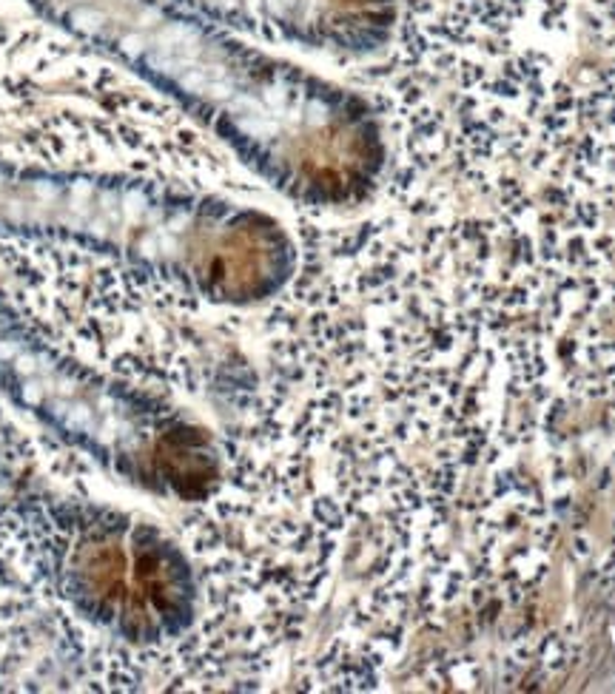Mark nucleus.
Listing matches in <instances>:
<instances>
[{
	"instance_id": "obj_1",
	"label": "nucleus",
	"mask_w": 615,
	"mask_h": 694,
	"mask_svg": "<svg viewBox=\"0 0 615 694\" xmlns=\"http://www.w3.org/2000/svg\"><path fill=\"white\" fill-rule=\"evenodd\" d=\"M77 34L168 97L254 179L305 213L371 202L388 134L362 88L291 63L166 0H37Z\"/></svg>"
},
{
	"instance_id": "obj_2",
	"label": "nucleus",
	"mask_w": 615,
	"mask_h": 694,
	"mask_svg": "<svg viewBox=\"0 0 615 694\" xmlns=\"http://www.w3.org/2000/svg\"><path fill=\"white\" fill-rule=\"evenodd\" d=\"M245 194L123 171L0 165V231L74 242L183 288L219 310H254L291 284L299 239Z\"/></svg>"
},
{
	"instance_id": "obj_3",
	"label": "nucleus",
	"mask_w": 615,
	"mask_h": 694,
	"mask_svg": "<svg viewBox=\"0 0 615 694\" xmlns=\"http://www.w3.org/2000/svg\"><path fill=\"white\" fill-rule=\"evenodd\" d=\"M0 165L259 191L168 97L46 17H0Z\"/></svg>"
},
{
	"instance_id": "obj_4",
	"label": "nucleus",
	"mask_w": 615,
	"mask_h": 694,
	"mask_svg": "<svg viewBox=\"0 0 615 694\" xmlns=\"http://www.w3.org/2000/svg\"><path fill=\"white\" fill-rule=\"evenodd\" d=\"M0 387L52 444L86 467L186 507L211 501L228 475L225 433L179 396L88 362L37 330L0 284Z\"/></svg>"
},
{
	"instance_id": "obj_5",
	"label": "nucleus",
	"mask_w": 615,
	"mask_h": 694,
	"mask_svg": "<svg viewBox=\"0 0 615 694\" xmlns=\"http://www.w3.org/2000/svg\"><path fill=\"white\" fill-rule=\"evenodd\" d=\"M259 46L368 63L393 43L402 0H166Z\"/></svg>"
},
{
	"instance_id": "obj_6",
	"label": "nucleus",
	"mask_w": 615,
	"mask_h": 694,
	"mask_svg": "<svg viewBox=\"0 0 615 694\" xmlns=\"http://www.w3.org/2000/svg\"><path fill=\"white\" fill-rule=\"evenodd\" d=\"M49 652L72 668V637L34 583L14 507L0 489V688L26 683L34 657Z\"/></svg>"
}]
</instances>
